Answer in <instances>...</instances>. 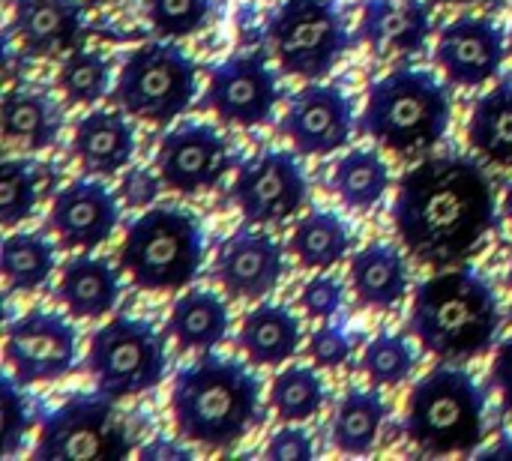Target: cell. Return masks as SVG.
<instances>
[{
    "mask_svg": "<svg viewBox=\"0 0 512 461\" xmlns=\"http://www.w3.org/2000/svg\"><path fill=\"white\" fill-rule=\"evenodd\" d=\"M390 216L402 246L417 261L453 267L498 225V204L480 162L432 156L402 174Z\"/></svg>",
    "mask_w": 512,
    "mask_h": 461,
    "instance_id": "obj_1",
    "label": "cell"
},
{
    "mask_svg": "<svg viewBox=\"0 0 512 461\" xmlns=\"http://www.w3.org/2000/svg\"><path fill=\"white\" fill-rule=\"evenodd\" d=\"M498 330V294L492 282L474 267L444 270L414 291L408 333L438 360L483 357L492 351Z\"/></svg>",
    "mask_w": 512,
    "mask_h": 461,
    "instance_id": "obj_2",
    "label": "cell"
},
{
    "mask_svg": "<svg viewBox=\"0 0 512 461\" xmlns=\"http://www.w3.org/2000/svg\"><path fill=\"white\" fill-rule=\"evenodd\" d=\"M171 414L186 441L231 447L261 420V384L243 363L204 351L174 375Z\"/></svg>",
    "mask_w": 512,
    "mask_h": 461,
    "instance_id": "obj_3",
    "label": "cell"
},
{
    "mask_svg": "<svg viewBox=\"0 0 512 461\" xmlns=\"http://www.w3.org/2000/svg\"><path fill=\"white\" fill-rule=\"evenodd\" d=\"M450 117L447 87L426 69L402 66L372 81L360 129L399 156H417L447 135Z\"/></svg>",
    "mask_w": 512,
    "mask_h": 461,
    "instance_id": "obj_4",
    "label": "cell"
},
{
    "mask_svg": "<svg viewBox=\"0 0 512 461\" xmlns=\"http://www.w3.org/2000/svg\"><path fill=\"white\" fill-rule=\"evenodd\" d=\"M405 432L432 456L471 453L486 438V390L465 369H432L408 396Z\"/></svg>",
    "mask_w": 512,
    "mask_h": 461,
    "instance_id": "obj_5",
    "label": "cell"
},
{
    "mask_svg": "<svg viewBox=\"0 0 512 461\" xmlns=\"http://www.w3.org/2000/svg\"><path fill=\"white\" fill-rule=\"evenodd\" d=\"M201 264V222L177 207L144 210L120 243V267L144 291H180L198 276Z\"/></svg>",
    "mask_w": 512,
    "mask_h": 461,
    "instance_id": "obj_6",
    "label": "cell"
},
{
    "mask_svg": "<svg viewBox=\"0 0 512 461\" xmlns=\"http://www.w3.org/2000/svg\"><path fill=\"white\" fill-rule=\"evenodd\" d=\"M267 39L282 72L306 81L324 78L354 42L336 0H282L267 18Z\"/></svg>",
    "mask_w": 512,
    "mask_h": 461,
    "instance_id": "obj_7",
    "label": "cell"
},
{
    "mask_svg": "<svg viewBox=\"0 0 512 461\" xmlns=\"http://www.w3.org/2000/svg\"><path fill=\"white\" fill-rule=\"evenodd\" d=\"M198 93L195 60L171 42H147L135 48L117 75L114 102L147 123H171Z\"/></svg>",
    "mask_w": 512,
    "mask_h": 461,
    "instance_id": "obj_8",
    "label": "cell"
},
{
    "mask_svg": "<svg viewBox=\"0 0 512 461\" xmlns=\"http://www.w3.org/2000/svg\"><path fill=\"white\" fill-rule=\"evenodd\" d=\"M132 453V438L102 390L75 393L42 417L36 461H117Z\"/></svg>",
    "mask_w": 512,
    "mask_h": 461,
    "instance_id": "obj_9",
    "label": "cell"
},
{
    "mask_svg": "<svg viewBox=\"0 0 512 461\" xmlns=\"http://www.w3.org/2000/svg\"><path fill=\"white\" fill-rule=\"evenodd\" d=\"M87 372L114 402L147 393L165 378V342L144 318H111L90 339Z\"/></svg>",
    "mask_w": 512,
    "mask_h": 461,
    "instance_id": "obj_10",
    "label": "cell"
},
{
    "mask_svg": "<svg viewBox=\"0 0 512 461\" xmlns=\"http://www.w3.org/2000/svg\"><path fill=\"white\" fill-rule=\"evenodd\" d=\"M309 183L294 153L264 150L246 159L234 177L231 198L246 225H285L306 204Z\"/></svg>",
    "mask_w": 512,
    "mask_h": 461,
    "instance_id": "obj_11",
    "label": "cell"
},
{
    "mask_svg": "<svg viewBox=\"0 0 512 461\" xmlns=\"http://www.w3.org/2000/svg\"><path fill=\"white\" fill-rule=\"evenodd\" d=\"M3 357L21 387L60 381L78 366V333L66 318L33 309L6 327Z\"/></svg>",
    "mask_w": 512,
    "mask_h": 461,
    "instance_id": "obj_12",
    "label": "cell"
},
{
    "mask_svg": "<svg viewBox=\"0 0 512 461\" xmlns=\"http://www.w3.org/2000/svg\"><path fill=\"white\" fill-rule=\"evenodd\" d=\"M231 168H237V153L225 135L207 123H183L156 147V171L162 183L180 195L213 189Z\"/></svg>",
    "mask_w": 512,
    "mask_h": 461,
    "instance_id": "obj_13",
    "label": "cell"
},
{
    "mask_svg": "<svg viewBox=\"0 0 512 461\" xmlns=\"http://www.w3.org/2000/svg\"><path fill=\"white\" fill-rule=\"evenodd\" d=\"M204 102L219 114V120L252 129L273 117L279 78L261 54H237L210 72Z\"/></svg>",
    "mask_w": 512,
    "mask_h": 461,
    "instance_id": "obj_14",
    "label": "cell"
},
{
    "mask_svg": "<svg viewBox=\"0 0 512 461\" xmlns=\"http://www.w3.org/2000/svg\"><path fill=\"white\" fill-rule=\"evenodd\" d=\"M282 132L291 147L303 156H330L351 141L354 132V105L336 84H309L294 93Z\"/></svg>",
    "mask_w": 512,
    "mask_h": 461,
    "instance_id": "obj_15",
    "label": "cell"
},
{
    "mask_svg": "<svg viewBox=\"0 0 512 461\" xmlns=\"http://www.w3.org/2000/svg\"><path fill=\"white\" fill-rule=\"evenodd\" d=\"M213 273L234 300H264L285 276V249L264 228L234 231L216 255Z\"/></svg>",
    "mask_w": 512,
    "mask_h": 461,
    "instance_id": "obj_16",
    "label": "cell"
},
{
    "mask_svg": "<svg viewBox=\"0 0 512 461\" xmlns=\"http://www.w3.org/2000/svg\"><path fill=\"white\" fill-rule=\"evenodd\" d=\"M507 57L504 30L483 15H462L438 33L435 60L459 87H480L498 78Z\"/></svg>",
    "mask_w": 512,
    "mask_h": 461,
    "instance_id": "obj_17",
    "label": "cell"
},
{
    "mask_svg": "<svg viewBox=\"0 0 512 461\" xmlns=\"http://www.w3.org/2000/svg\"><path fill=\"white\" fill-rule=\"evenodd\" d=\"M120 222V207L114 192L96 177L66 183L48 210V225L66 249L90 252L102 246Z\"/></svg>",
    "mask_w": 512,
    "mask_h": 461,
    "instance_id": "obj_18",
    "label": "cell"
},
{
    "mask_svg": "<svg viewBox=\"0 0 512 461\" xmlns=\"http://www.w3.org/2000/svg\"><path fill=\"white\" fill-rule=\"evenodd\" d=\"M12 30L27 57H66L87 39L78 0H15Z\"/></svg>",
    "mask_w": 512,
    "mask_h": 461,
    "instance_id": "obj_19",
    "label": "cell"
},
{
    "mask_svg": "<svg viewBox=\"0 0 512 461\" xmlns=\"http://www.w3.org/2000/svg\"><path fill=\"white\" fill-rule=\"evenodd\" d=\"M432 30V12L423 0H366L360 39L378 57L417 54Z\"/></svg>",
    "mask_w": 512,
    "mask_h": 461,
    "instance_id": "obj_20",
    "label": "cell"
},
{
    "mask_svg": "<svg viewBox=\"0 0 512 461\" xmlns=\"http://www.w3.org/2000/svg\"><path fill=\"white\" fill-rule=\"evenodd\" d=\"M72 153L84 174L111 177L132 162L135 129L120 111L96 108L78 120L75 135H72Z\"/></svg>",
    "mask_w": 512,
    "mask_h": 461,
    "instance_id": "obj_21",
    "label": "cell"
},
{
    "mask_svg": "<svg viewBox=\"0 0 512 461\" xmlns=\"http://www.w3.org/2000/svg\"><path fill=\"white\" fill-rule=\"evenodd\" d=\"M351 288L366 309L390 312L408 294V264L399 246L372 243L351 258Z\"/></svg>",
    "mask_w": 512,
    "mask_h": 461,
    "instance_id": "obj_22",
    "label": "cell"
},
{
    "mask_svg": "<svg viewBox=\"0 0 512 461\" xmlns=\"http://www.w3.org/2000/svg\"><path fill=\"white\" fill-rule=\"evenodd\" d=\"M120 297V279L117 270L105 258L93 255H75L60 270L57 300L66 306V312L78 321L105 318Z\"/></svg>",
    "mask_w": 512,
    "mask_h": 461,
    "instance_id": "obj_23",
    "label": "cell"
},
{
    "mask_svg": "<svg viewBox=\"0 0 512 461\" xmlns=\"http://www.w3.org/2000/svg\"><path fill=\"white\" fill-rule=\"evenodd\" d=\"M300 342H303L300 318L279 303L255 306L243 318L237 336V345L243 348L252 366H282L300 351Z\"/></svg>",
    "mask_w": 512,
    "mask_h": 461,
    "instance_id": "obj_24",
    "label": "cell"
},
{
    "mask_svg": "<svg viewBox=\"0 0 512 461\" xmlns=\"http://www.w3.org/2000/svg\"><path fill=\"white\" fill-rule=\"evenodd\" d=\"M3 138L27 153L45 150L57 141L63 114L51 96L39 90L12 87L3 93Z\"/></svg>",
    "mask_w": 512,
    "mask_h": 461,
    "instance_id": "obj_25",
    "label": "cell"
},
{
    "mask_svg": "<svg viewBox=\"0 0 512 461\" xmlns=\"http://www.w3.org/2000/svg\"><path fill=\"white\" fill-rule=\"evenodd\" d=\"M228 303L213 291H189L174 300L168 315V333L180 351H213L228 336Z\"/></svg>",
    "mask_w": 512,
    "mask_h": 461,
    "instance_id": "obj_26",
    "label": "cell"
},
{
    "mask_svg": "<svg viewBox=\"0 0 512 461\" xmlns=\"http://www.w3.org/2000/svg\"><path fill=\"white\" fill-rule=\"evenodd\" d=\"M384 417H387V405L378 390L351 387L339 399L333 414V426H330L333 447L345 456H369L378 444Z\"/></svg>",
    "mask_w": 512,
    "mask_h": 461,
    "instance_id": "obj_27",
    "label": "cell"
},
{
    "mask_svg": "<svg viewBox=\"0 0 512 461\" xmlns=\"http://www.w3.org/2000/svg\"><path fill=\"white\" fill-rule=\"evenodd\" d=\"M468 141L489 162L512 168V75L474 102L468 117Z\"/></svg>",
    "mask_w": 512,
    "mask_h": 461,
    "instance_id": "obj_28",
    "label": "cell"
},
{
    "mask_svg": "<svg viewBox=\"0 0 512 461\" xmlns=\"http://www.w3.org/2000/svg\"><path fill=\"white\" fill-rule=\"evenodd\" d=\"M288 249L306 270H330L345 261L351 249V228L333 210H312L294 225Z\"/></svg>",
    "mask_w": 512,
    "mask_h": 461,
    "instance_id": "obj_29",
    "label": "cell"
},
{
    "mask_svg": "<svg viewBox=\"0 0 512 461\" xmlns=\"http://www.w3.org/2000/svg\"><path fill=\"white\" fill-rule=\"evenodd\" d=\"M333 192L348 210L369 213L390 192V165L378 150H348L333 168Z\"/></svg>",
    "mask_w": 512,
    "mask_h": 461,
    "instance_id": "obj_30",
    "label": "cell"
},
{
    "mask_svg": "<svg viewBox=\"0 0 512 461\" xmlns=\"http://www.w3.org/2000/svg\"><path fill=\"white\" fill-rule=\"evenodd\" d=\"M57 267L54 243L33 231L9 234L0 246V270L12 291H39Z\"/></svg>",
    "mask_w": 512,
    "mask_h": 461,
    "instance_id": "obj_31",
    "label": "cell"
},
{
    "mask_svg": "<svg viewBox=\"0 0 512 461\" xmlns=\"http://www.w3.org/2000/svg\"><path fill=\"white\" fill-rule=\"evenodd\" d=\"M327 387L318 366H288L270 384V408L282 423H306L321 414Z\"/></svg>",
    "mask_w": 512,
    "mask_h": 461,
    "instance_id": "obj_32",
    "label": "cell"
},
{
    "mask_svg": "<svg viewBox=\"0 0 512 461\" xmlns=\"http://www.w3.org/2000/svg\"><path fill=\"white\" fill-rule=\"evenodd\" d=\"M111 84V63L99 51L75 48L60 60L57 69V87L66 102L72 105H93L108 93Z\"/></svg>",
    "mask_w": 512,
    "mask_h": 461,
    "instance_id": "obj_33",
    "label": "cell"
},
{
    "mask_svg": "<svg viewBox=\"0 0 512 461\" xmlns=\"http://www.w3.org/2000/svg\"><path fill=\"white\" fill-rule=\"evenodd\" d=\"M42 174H45V168L30 159H3V165H0V222L6 228H15L36 210Z\"/></svg>",
    "mask_w": 512,
    "mask_h": 461,
    "instance_id": "obj_34",
    "label": "cell"
},
{
    "mask_svg": "<svg viewBox=\"0 0 512 461\" xmlns=\"http://www.w3.org/2000/svg\"><path fill=\"white\" fill-rule=\"evenodd\" d=\"M360 369L366 372L372 387H399L417 369V351L405 336L384 330L366 345L360 357Z\"/></svg>",
    "mask_w": 512,
    "mask_h": 461,
    "instance_id": "obj_35",
    "label": "cell"
},
{
    "mask_svg": "<svg viewBox=\"0 0 512 461\" xmlns=\"http://www.w3.org/2000/svg\"><path fill=\"white\" fill-rule=\"evenodd\" d=\"M150 27L159 36L180 39L198 33L213 12V0H144Z\"/></svg>",
    "mask_w": 512,
    "mask_h": 461,
    "instance_id": "obj_36",
    "label": "cell"
},
{
    "mask_svg": "<svg viewBox=\"0 0 512 461\" xmlns=\"http://www.w3.org/2000/svg\"><path fill=\"white\" fill-rule=\"evenodd\" d=\"M300 306L315 321L336 318L342 312V306H345V285H342V279H336L330 273L312 276L303 285V291H300Z\"/></svg>",
    "mask_w": 512,
    "mask_h": 461,
    "instance_id": "obj_37",
    "label": "cell"
},
{
    "mask_svg": "<svg viewBox=\"0 0 512 461\" xmlns=\"http://www.w3.org/2000/svg\"><path fill=\"white\" fill-rule=\"evenodd\" d=\"M18 387L21 384L9 372L3 378V456L6 459L18 450L24 432L30 429V408H27V399Z\"/></svg>",
    "mask_w": 512,
    "mask_h": 461,
    "instance_id": "obj_38",
    "label": "cell"
},
{
    "mask_svg": "<svg viewBox=\"0 0 512 461\" xmlns=\"http://www.w3.org/2000/svg\"><path fill=\"white\" fill-rule=\"evenodd\" d=\"M354 339L339 324H324L309 339V357L318 369H339L351 360Z\"/></svg>",
    "mask_w": 512,
    "mask_h": 461,
    "instance_id": "obj_39",
    "label": "cell"
},
{
    "mask_svg": "<svg viewBox=\"0 0 512 461\" xmlns=\"http://www.w3.org/2000/svg\"><path fill=\"white\" fill-rule=\"evenodd\" d=\"M162 186L165 183H162V174L159 171H153L147 165H135L120 180V198L132 210H147L159 198Z\"/></svg>",
    "mask_w": 512,
    "mask_h": 461,
    "instance_id": "obj_40",
    "label": "cell"
},
{
    "mask_svg": "<svg viewBox=\"0 0 512 461\" xmlns=\"http://www.w3.org/2000/svg\"><path fill=\"white\" fill-rule=\"evenodd\" d=\"M264 456L270 461H309L315 456L312 435L297 423H285L267 444Z\"/></svg>",
    "mask_w": 512,
    "mask_h": 461,
    "instance_id": "obj_41",
    "label": "cell"
},
{
    "mask_svg": "<svg viewBox=\"0 0 512 461\" xmlns=\"http://www.w3.org/2000/svg\"><path fill=\"white\" fill-rule=\"evenodd\" d=\"M492 384L501 393L504 408L512 414V333L498 345L492 360Z\"/></svg>",
    "mask_w": 512,
    "mask_h": 461,
    "instance_id": "obj_42",
    "label": "cell"
},
{
    "mask_svg": "<svg viewBox=\"0 0 512 461\" xmlns=\"http://www.w3.org/2000/svg\"><path fill=\"white\" fill-rule=\"evenodd\" d=\"M138 456L144 461H189L192 450H186V447H180L177 441H168V438H153L147 447L138 450Z\"/></svg>",
    "mask_w": 512,
    "mask_h": 461,
    "instance_id": "obj_43",
    "label": "cell"
},
{
    "mask_svg": "<svg viewBox=\"0 0 512 461\" xmlns=\"http://www.w3.org/2000/svg\"><path fill=\"white\" fill-rule=\"evenodd\" d=\"M486 456H512V441H501L498 447H492Z\"/></svg>",
    "mask_w": 512,
    "mask_h": 461,
    "instance_id": "obj_44",
    "label": "cell"
},
{
    "mask_svg": "<svg viewBox=\"0 0 512 461\" xmlns=\"http://www.w3.org/2000/svg\"><path fill=\"white\" fill-rule=\"evenodd\" d=\"M504 216H507V222H510L512 228V183L507 186V195H504Z\"/></svg>",
    "mask_w": 512,
    "mask_h": 461,
    "instance_id": "obj_45",
    "label": "cell"
},
{
    "mask_svg": "<svg viewBox=\"0 0 512 461\" xmlns=\"http://www.w3.org/2000/svg\"><path fill=\"white\" fill-rule=\"evenodd\" d=\"M435 3H456V6H465V3H474V0H435Z\"/></svg>",
    "mask_w": 512,
    "mask_h": 461,
    "instance_id": "obj_46",
    "label": "cell"
},
{
    "mask_svg": "<svg viewBox=\"0 0 512 461\" xmlns=\"http://www.w3.org/2000/svg\"><path fill=\"white\" fill-rule=\"evenodd\" d=\"M507 285H510V291H512V264H510V273H507Z\"/></svg>",
    "mask_w": 512,
    "mask_h": 461,
    "instance_id": "obj_47",
    "label": "cell"
},
{
    "mask_svg": "<svg viewBox=\"0 0 512 461\" xmlns=\"http://www.w3.org/2000/svg\"><path fill=\"white\" fill-rule=\"evenodd\" d=\"M87 3H93V6H96V3H108V0H87Z\"/></svg>",
    "mask_w": 512,
    "mask_h": 461,
    "instance_id": "obj_48",
    "label": "cell"
},
{
    "mask_svg": "<svg viewBox=\"0 0 512 461\" xmlns=\"http://www.w3.org/2000/svg\"><path fill=\"white\" fill-rule=\"evenodd\" d=\"M9 3H15V0H9Z\"/></svg>",
    "mask_w": 512,
    "mask_h": 461,
    "instance_id": "obj_49",
    "label": "cell"
},
{
    "mask_svg": "<svg viewBox=\"0 0 512 461\" xmlns=\"http://www.w3.org/2000/svg\"><path fill=\"white\" fill-rule=\"evenodd\" d=\"M510 42H512V33H510Z\"/></svg>",
    "mask_w": 512,
    "mask_h": 461,
    "instance_id": "obj_50",
    "label": "cell"
}]
</instances>
